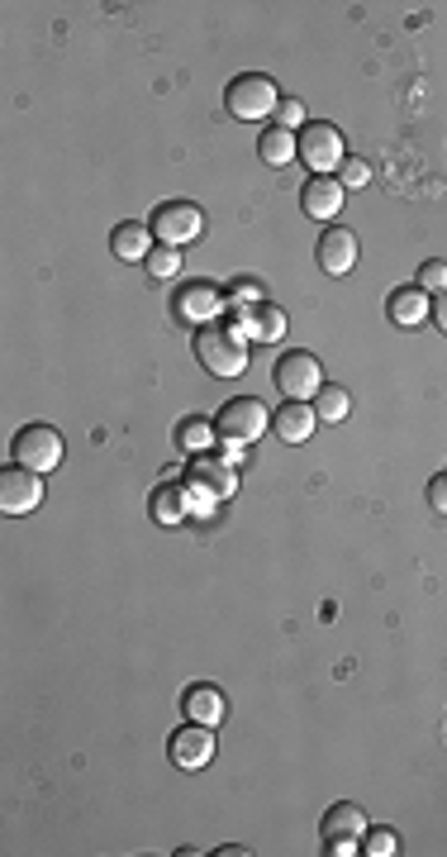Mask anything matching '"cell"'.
I'll use <instances>...</instances> for the list:
<instances>
[{
  "instance_id": "4fadbf2b",
  "label": "cell",
  "mask_w": 447,
  "mask_h": 857,
  "mask_svg": "<svg viewBox=\"0 0 447 857\" xmlns=\"http://www.w3.org/2000/svg\"><path fill=\"white\" fill-rule=\"evenodd\" d=\"M343 182L339 177H310L305 186H300V210H305L310 219H319V225H333L343 210Z\"/></svg>"
},
{
  "instance_id": "7c38bea8",
  "label": "cell",
  "mask_w": 447,
  "mask_h": 857,
  "mask_svg": "<svg viewBox=\"0 0 447 857\" xmlns=\"http://www.w3.org/2000/svg\"><path fill=\"white\" fill-rule=\"evenodd\" d=\"M314 258H319V267H324L329 277H347L357 267V234L343 229V225H329L324 234H319Z\"/></svg>"
},
{
  "instance_id": "4dcf8cb0",
  "label": "cell",
  "mask_w": 447,
  "mask_h": 857,
  "mask_svg": "<svg viewBox=\"0 0 447 857\" xmlns=\"http://www.w3.org/2000/svg\"><path fill=\"white\" fill-rule=\"evenodd\" d=\"M428 320H434V324L447 333V291H438V300H434V314H428Z\"/></svg>"
},
{
  "instance_id": "603a6c76",
  "label": "cell",
  "mask_w": 447,
  "mask_h": 857,
  "mask_svg": "<svg viewBox=\"0 0 447 857\" xmlns=\"http://www.w3.org/2000/svg\"><path fill=\"white\" fill-rule=\"evenodd\" d=\"M347 410H353V395H347L343 386H324V391L314 395L319 424H339V420H347Z\"/></svg>"
},
{
  "instance_id": "83f0119b",
  "label": "cell",
  "mask_w": 447,
  "mask_h": 857,
  "mask_svg": "<svg viewBox=\"0 0 447 857\" xmlns=\"http://www.w3.org/2000/svg\"><path fill=\"white\" fill-rule=\"evenodd\" d=\"M339 182H343V190H357V186L372 182V167H366L362 157H347V163L339 167Z\"/></svg>"
},
{
  "instance_id": "484cf974",
  "label": "cell",
  "mask_w": 447,
  "mask_h": 857,
  "mask_svg": "<svg viewBox=\"0 0 447 857\" xmlns=\"http://www.w3.org/2000/svg\"><path fill=\"white\" fill-rule=\"evenodd\" d=\"M224 296H229V306L233 310H248V306H262V286L258 281H233V286H224Z\"/></svg>"
},
{
  "instance_id": "277c9868",
  "label": "cell",
  "mask_w": 447,
  "mask_h": 857,
  "mask_svg": "<svg viewBox=\"0 0 447 857\" xmlns=\"http://www.w3.org/2000/svg\"><path fill=\"white\" fill-rule=\"evenodd\" d=\"M295 157L310 167V177H333L347 163V143L333 124H305L295 134Z\"/></svg>"
},
{
  "instance_id": "6da1fadb",
  "label": "cell",
  "mask_w": 447,
  "mask_h": 857,
  "mask_svg": "<svg viewBox=\"0 0 447 857\" xmlns=\"http://www.w3.org/2000/svg\"><path fill=\"white\" fill-rule=\"evenodd\" d=\"M196 358H200V368L219 376V381H233V376H243L248 372V339H243V329H238L233 320H215V324H200L196 329Z\"/></svg>"
},
{
  "instance_id": "9c48e42d",
  "label": "cell",
  "mask_w": 447,
  "mask_h": 857,
  "mask_svg": "<svg viewBox=\"0 0 447 857\" xmlns=\"http://www.w3.org/2000/svg\"><path fill=\"white\" fill-rule=\"evenodd\" d=\"M229 306V296L219 291L215 281H181L177 291H171V314H177L181 324H215L219 310Z\"/></svg>"
},
{
  "instance_id": "ffe728a7",
  "label": "cell",
  "mask_w": 447,
  "mask_h": 857,
  "mask_svg": "<svg viewBox=\"0 0 447 857\" xmlns=\"http://www.w3.org/2000/svg\"><path fill=\"white\" fill-rule=\"evenodd\" d=\"M190 500H196V496L186 491V482H167V486H157V491H153V519H157V524H167V529H171V524H181V519L190 515Z\"/></svg>"
},
{
  "instance_id": "7402d4cb",
  "label": "cell",
  "mask_w": 447,
  "mask_h": 857,
  "mask_svg": "<svg viewBox=\"0 0 447 857\" xmlns=\"http://www.w3.org/2000/svg\"><path fill=\"white\" fill-rule=\"evenodd\" d=\"M215 443H219L215 420L190 415V420H181V424H177V448H181V453H210Z\"/></svg>"
},
{
  "instance_id": "8fae6325",
  "label": "cell",
  "mask_w": 447,
  "mask_h": 857,
  "mask_svg": "<svg viewBox=\"0 0 447 857\" xmlns=\"http://www.w3.org/2000/svg\"><path fill=\"white\" fill-rule=\"evenodd\" d=\"M43 505V472L34 467H6L0 472V510L6 515H34Z\"/></svg>"
},
{
  "instance_id": "44dd1931",
  "label": "cell",
  "mask_w": 447,
  "mask_h": 857,
  "mask_svg": "<svg viewBox=\"0 0 447 857\" xmlns=\"http://www.w3.org/2000/svg\"><path fill=\"white\" fill-rule=\"evenodd\" d=\"M258 157L267 167H291L295 163V130H281V124H267L258 134Z\"/></svg>"
},
{
  "instance_id": "d4e9b609",
  "label": "cell",
  "mask_w": 447,
  "mask_h": 857,
  "mask_svg": "<svg viewBox=\"0 0 447 857\" xmlns=\"http://www.w3.org/2000/svg\"><path fill=\"white\" fill-rule=\"evenodd\" d=\"M362 853H372V857H395V853H401V834H395V829H366V834H362Z\"/></svg>"
},
{
  "instance_id": "cb8c5ba5",
  "label": "cell",
  "mask_w": 447,
  "mask_h": 857,
  "mask_svg": "<svg viewBox=\"0 0 447 857\" xmlns=\"http://www.w3.org/2000/svg\"><path fill=\"white\" fill-rule=\"evenodd\" d=\"M143 267H148V272H153L157 281L181 277V248H163V244H157V248L148 252V262H143Z\"/></svg>"
},
{
  "instance_id": "4316f807",
  "label": "cell",
  "mask_w": 447,
  "mask_h": 857,
  "mask_svg": "<svg viewBox=\"0 0 447 857\" xmlns=\"http://www.w3.org/2000/svg\"><path fill=\"white\" fill-rule=\"evenodd\" d=\"M419 291H447V262L443 258H428L424 267H419Z\"/></svg>"
},
{
  "instance_id": "5b68a950",
  "label": "cell",
  "mask_w": 447,
  "mask_h": 857,
  "mask_svg": "<svg viewBox=\"0 0 447 857\" xmlns=\"http://www.w3.org/2000/svg\"><path fill=\"white\" fill-rule=\"evenodd\" d=\"M186 491H190V496H196L200 505L229 500L233 491H238V463H229V457L196 453V463L186 467Z\"/></svg>"
},
{
  "instance_id": "f546056e",
  "label": "cell",
  "mask_w": 447,
  "mask_h": 857,
  "mask_svg": "<svg viewBox=\"0 0 447 857\" xmlns=\"http://www.w3.org/2000/svg\"><path fill=\"white\" fill-rule=\"evenodd\" d=\"M428 505H434L438 515H447V472H438L434 482H428Z\"/></svg>"
},
{
  "instance_id": "f1b7e54d",
  "label": "cell",
  "mask_w": 447,
  "mask_h": 857,
  "mask_svg": "<svg viewBox=\"0 0 447 857\" xmlns=\"http://www.w3.org/2000/svg\"><path fill=\"white\" fill-rule=\"evenodd\" d=\"M281 124V130H291V124H305V105L295 101V95H281V105H277V115H271Z\"/></svg>"
},
{
  "instance_id": "52a82bcc",
  "label": "cell",
  "mask_w": 447,
  "mask_h": 857,
  "mask_svg": "<svg viewBox=\"0 0 447 857\" xmlns=\"http://www.w3.org/2000/svg\"><path fill=\"white\" fill-rule=\"evenodd\" d=\"M148 229H153V238H157L163 248H186V244H196V238H200L205 215H200L190 200H163V205L153 210Z\"/></svg>"
},
{
  "instance_id": "d6986e66",
  "label": "cell",
  "mask_w": 447,
  "mask_h": 857,
  "mask_svg": "<svg viewBox=\"0 0 447 857\" xmlns=\"http://www.w3.org/2000/svg\"><path fill=\"white\" fill-rule=\"evenodd\" d=\"M181 710H186V720H196V724H219L224 720V691L219 686H210V681H200V686H190L186 695H181Z\"/></svg>"
},
{
  "instance_id": "5bb4252c",
  "label": "cell",
  "mask_w": 447,
  "mask_h": 857,
  "mask_svg": "<svg viewBox=\"0 0 447 857\" xmlns=\"http://www.w3.org/2000/svg\"><path fill=\"white\" fill-rule=\"evenodd\" d=\"M233 324L243 329V339H258V343H277L285 333V310L262 300V306H248V310H233Z\"/></svg>"
},
{
  "instance_id": "3957f363",
  "label": "cell",
  "mask_w": 447,
  "mask_h": 857,
  "mask_svg": "<svg viewBox=\"0 0 447 857\" xmlns=\"http://www.w3.org/2000/svg\"><path fill=\"white\" fill-rule=\"evenodd\" d=\"M224 105H229V115L233 120H248V124H258L267 115H277V105H281V91L271 76L262 72H243V76H233L229 91H224Z\"/></svg>"
},
{
  "instance_id": "e0dca14e",
  "label": "cell",
  "mask_w": 447,
  "mask_h": 857,
  "mask_svg": "<svg viewBox=\"0 0 447 857\" xmlns=\"http://www.w3.org/2000/svg\"><path fill=\"white\" fill-rule=\"evenodd\" d=\"M110 248H115L119 262H148V252L157 248V238H153L148 225H138V219H124V225H115V234H110Z\"/></svg>"
},
{
  "instance_id": "9a60e30c",
  "label": "cell",
  "mask_w": 447,
  "mask_h": 857,
  "mask_svg": "<svg viewBox=\"0 0 447 857\" xmlns=\"http://www.w3.org/2000/svg\"><path fill=\"white\" fill-rule=\"evenodd\" d=\"M386 314L395 329H419L434 314V306H428V291H419V286H395L386 300Z\"/></svg>"
},
{
  "instance_id": "2e32d148",
  "label": "cell",
  "mask_w": 447,
  "mask_h": 857,
  "mask_svg": "<svg viewBox=\"0 0 447 857\" xmlns=\"http://www.w3.org/2000/svg\"><path fill=\"white\" fill-rule=\"evenodd\" d=\"M319 834H324V844H343V838H353V844H362V834H366V815H362V805L353 801H339L324 815V824H319Z\"/></svg>"
},
{
  "instance_id": "30bf717a",
  "label": "cell",
  "mask_w": 447,
  "mask_h": 857,
  "mask_svg": "<svg viewBox=\"0 0 447 857\" xmlns=\"http://www.w3.org/2000/svg\"><path fill=\"white\" fill-rule=\"evenodd\" d=\"M215 753H219V743H215V734H210V724H181L177 734L167 739V757L177 762L181 772H205L215 762Z\"/></svg>"
},
{
  "instance_id": "ac0fdd59",
  "label": "cell",
  "mask_w": 447,
  "mask_h": 857,
  "mask_svg": "<svg viewBox=\"0 0 447 857\" xmlns=\"http://www.w3.org/2000/svg\"><path fill=\"white\" fill-rule=\"evenodd\" d=\"M314 424H319V415H314L310 401H285L281 410H271V428H277L285 443H305L314 434Z\"/></svg>"
},
{
  "instance_id": "7a4b0ae2",
  "label": "cell",
  "mask_w": 447,
  "mask_h": 857,
  "mask_svg": "<svg viewBox=\"0 0 447 857\" xmlns=\"http://www.w3.org/2000/svg\"><path fill=\"white\" fill-rule=\"evenodd\" d=\"M267 428H271V410L258 395H233V401H224L219 415H215L219 443H238V448H243V443H258Z\"/></svg>"
},
{
  "instance_id": "8992f818",
  "label": "cell",
  "mask_w": 447,
  "mask_h": 857,
  "mask_svg": "<svg viewBox=\"0 0 447 857\" xmlns=\"http://www.w3.org/2000/svg\"><path fill=\"white\" fill-rule=\"evenodd\" d=\"M271 381H277V391L285 401H310V395L324 391V368H319V358L305 353V348H295V353H281L277 368H271Z\"/></svg>"
},
{
  "instance_id": "ba28073f",
  "label": "cell",
  "mask_w": 447,
  "mask_h": 857,
  "mask_svg": "<svg viewBox=\"0 0 447 857\" xmlns=\"http://www.w3.org/2000/svg\"><path fill=\"white\" fill-rule=\"evenodd\" d=\"M14 463L20 467H34V472H53L62 467V457H67V443L53 424H24L20 434H14Z\"/></svg>"
}]
</instances>
